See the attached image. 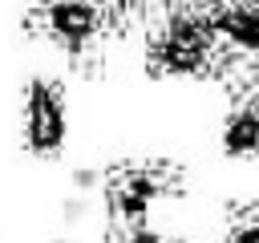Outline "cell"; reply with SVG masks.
<instances>
[{
  "mask_svg": "<svg viewBox=\"0 0 259 243\" xmlns=\"http://www.w3.org/2000/svg\"><path fill=\"white\" fill-rule=\"evenodd\" d=\"M219 32L210 12L198 8H170L150 32V69L154 73H206L219 53Z\"/></svg>",
  "mask_w": 259,
  "mask_h": 243,
  "instance_id": "cell-1",
  "label": "cell"
},
{
  "mask_svg": "<svg viewBox=\"0 0 259 243\" xmlns=\"http://www.w3.org/2000/svg\"><path fill=\"white\" fill-rule=\"evenodd\" d=\"M239 93H243V101H247V105H255V109H259V57L243 69V77H239Z\"/></svg>",
  "mask_w": 259,
  "mask_h": 243,
  "instance_id": "cell-9",
  "label": "cell"
},
{
  "mask_svg": "<svg viewBox=\"0 0 259 243\" xmlns=\"http://www.w3.org/2000/svg\"><path fill=\"white\" fill-rule=\"evenodd\" d=\"M20 134H24V146L32 154H57L65 146V134H69V113H65V93L36 77L24 85V105H20Z\"/></svg>",
  "mask_w": 259,
  "mask_h": 243,
  "instance_id": "cell-3",
  "label": "cell"
},
{
  "mask_svg": "<svg viewBox=\"0 0 259 243\" xmlns=\"http://www.w3.org/2000/svg\"><path fill=\"white\" fill-rule=\"evenodd\" d=\"M206 12L219 40H227L239 53L259 57V0H219Z\"/></svg>",
  "mask_w": 259,
  "mask_h": 243,
  "instance_id": "cell-5",
  "label": "cell"
},
{
  "mask_svg": "<svg viewBox=\"0 0 259 243\" xmlns=\"http://www.w3.org/2000/svg\"><path fill=\"white\" fill-rule=\"evenodd\" d=\"M109 243H174V239L162 235V231H154V227H146V223H121V231Z\"/></svg>",
  "mask_w": 259,
  "mask_h": 243,
  "instance_id": "cell-8",
  "label": "cell"
},
{
  "mask_svg": "<svg viewBox=\"0 0 259 243\" xmlns=\"http://www.w3.org/2000/svg\"><path fill=\"white\" fill-rule=\"evenodd\" d=\"M182 190V174L166 162H130L109 174V207L121 223H146L150 207Z\"/></svg>",
  "mask_w": 259,
  "mask_h": 243,
  "instance_id": "cell-2",
  "label": "cell"
},
{
  "mask_svg": "<svg viewBox=\"0 0 259 243\" xmlns=\"http://www.w3.org/2000/svg\"><path fill=\"white\" fill-rule=\"evenodd\" d=\"M32 24H36V32L65 45L69 53H81L105 28V4H93V0H45L32 12Z\"/></svg>",
  "mask_w": 259,
  "mask_h": 243,
  "instance_id": "cell-4",
  "label": "cell"
},
{
  "mask_svg": "<svg viewBox=\"0 0 259 243\" xmlns=\"http://www.w3.org/2000/svg\"><path fill=\"white\" fill-rule=\"evenodd\" d=\"M223 150L231 158H259V109L255 105L243 101L223 122Z\"/></svg>",
  "mask_w": 259,
  "mask_h": 243,
  "instance_id": "cell-6",
  "label": "cell"
},
{
  "mask_svg": "<svg viewBox=\"0 0 259 243\" xmlns=\"http://www.w3.org/2000/svg\"><path fill=\"white\" fill-rule=\"evenodd\" d=\"M227 243H259V207L235 211V219L227 227Z\"/></svg>",
  "mask_w": 259,
  "mask_h": 243,
  "instance_id": "cell-7",
  "label": "cell"
}]
</instances>
